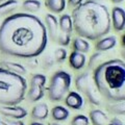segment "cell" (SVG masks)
Instances as JSON below:
<instances>
[{
  "label": "cell",
  "instance_id": "9",
  "mask_svg": "<svg viewBox=\"0 0 125 125\" xmlns=\"http://www.w3.org/2000/svg\"><path fill=\"white\" fill-rule=\"evenodd\" d=\"M112 26L116 31H122L125 29V10L121 6L113 7L111 13Z\"/></svg>",
  "mask_w": 125,
  "mask_h": 125
},
{
  "label": "cell",
  "instance_id": "32",
  "mask_svg": "<svg viewBox=\"0 0 125 125\" xmlns=\"http://www.w3.org/2000/svg\"><path fill=\"white\" fill-rule=\"evenodd\" d=\"M29 125H44L42 122H39V121H34V122H31Z\"/></svg>",
  "mask_w": 125,
  "mask_h": 125
},
{
  "label": "cell",
  "instance_id": "37",
  "mask_svg": "<svg viewBox=\"0 0 125 125\" xmlns=\"http://www.w3.org/2000/svg\"><path fill=\"white\" fill-rule=\"evenodd\" d=\"M3 1H4V0H0V3H1V2H3Z\"/></svg>",
  "mask_w": 125,
  "mask_h": 125
},
{
  "label": "cell",
  "instance_id": "6",
  "mask_svg": "<svg viewBox=\"0 0 125 125\" xmlns=\"http://www.w3.org/2000/svg\"><path fill=\"white\" fill-rule=\"evenodd\" d=\"M75 87L79 92H81L87 97L89 102L93 105H100L101 104V97L100 94L94 84L93 77L90 73L83 72L77 75L75 78Z\"/></svg>",
  "mask_w": 125,
  "mask_h": 125
},
{
  "label": "cell",
  "instance_id": "13",
  "mask_svg": "<svg viewBox=\"0 0 125 125\" xmlns=\"http://www.w3.org/2000/svg\"><path fill=\"white\" fill-rule=\"evenodd\" d=\"M89 120L91 121L93 125H106L108 122V117L101 109L95 108L90 112Z\"/></svg>",
  "mask_w": 125,
  "mask_h": 125
},
{
  "label": "cell",
  "instance_id": "1",
  "mask_svg": "<svg viewBox=\"0 0 125 125\" xmlns=\"http://www.w3.org/2000/svg\"><path fill=\"white\" fill-rule=\"evenodd\" d=\"M48 34L45 24L29 13L10 15L0 25V52L21 58H33L44 51Z\"/></svg>",
  "mask_w": 125,
  "mask_h": 125
},
{
  "label": "cell",
  "instance_id": "12",
  "mask_svg": "<svg viewBox=\"0 0 125 125\" xmlns=\"http://www.w3.org/2000/svg\"><path fill=\"white\" fill-rule=\"evenodd\" d=\"M69 65L74 70H80L84 67L85 62H87V57H85L84 53H80L77 51L71 52L69 56Z\"/></svg>",
  "mask_w": 125,
  "mask_h": 125
},
{
  "label": "cell",
  "instance_id": "20",
  "mask_svg": "<svg viewBox=\"0 0 125 125\" xmlns=\"http://www.w3.org/2000/svg\"><path fill=\"white\" fill-rule=\"evenodd\" d=\"M19 5L18 0H6L0 3V17L9 16L17 9Z\"/></svg>",
  "mask_w": 125,
  "mask_h": 125
},
{
  "label": "cell",
  "instance_id": "18",
  "mask_svg": "<svg viewBox=\"0 0 125 125\" xmlns=\"http://www.w3.org/2000/svg\"><path fill=\"white\" fill-rule=\"evenodd\" d=\"M72 48L74 51H77L80 53H85L90 50L91 45H90V43L88 42L87 39H83L81 37H76L75 39H73Z\"/></svg>",
  "mask_w": 125,
  "mask_h": 125
},
{
  "label": "cell",
  "instance_id": "21",
  "mask_svg": "<svg viewBox=\"0 0 125 125\" xmlns=\"http://www.w3.org/2000/svg\"><path fill=\"white\" fill-rule=\"evenodd\" d=\"M44 90L45 89L38 87V85H30L29 91L27 92L28 99L31 102H37V101H39L44 97Z\"/></svg>",
  "mask_w": 125,
  "mask_h": 125
},
{
  "label": "cell",
  "instance_id": "17",
  "mask_svg": "<svg viewBox=\"0 0 125 125\" xmlns=\"http://www.w3.org/2000/svg\"><path fill=\"white\" fill-rule=\"evenodd\" d=\"M66 1L67 0H45V5L53 15L61 14L66 9Z\"/></svg>",
  "mask_w": 125,
  "mask_h": 125
},
{
  "label": "cell",
  "instance_id": "22",
  "mask_svg": "<svg viewBox=\"0 0 125 125\" xmlns=\"http://www.w3.org/2000/svg\"><path fill=\"white\" fill-rule=\"evenodd\" d=\"M106 107L107 111L114 115H125V101L111 102Z\"/></svg>",
  "mask_w": 125,
  "mask_h": 125
},
{
  "label": "cell",
  "instance_id": "4",
  "mask_svg": "<svg viewBox=\"0 0 125 125\" xmlns=\"http://www.w3.org/2000/svg\"><path fill=\"white\" fill-rule=\"evenodd\" d=\"M26 93L24 77L0 67V105H18L24 100Z\"/></svg>",
  "mask_w": 125,
  "mask_h": 125
},
{
  "label": "cell",
  "instance_id": "31",
  "mask_svg": "<svg viewBox=\"0 0 125 125\" xmlns=\"http://www.w3.org/2000/svg\"><path fill=\"white\" fill-rule=\"evenodd\" d=\"M121 45H122V47L125 49V32L122 34V37H121Z\"/></svg>",
  "mask_w": 125,
  "mask_h": 125
},
{
  "label": "cell",
  "instance_id": "23",
  "mask_svg": "<svg viewBox=\"0 0 125 125\" xmlns=\"http://www.w3.org/2000/svg\"><path fill=\"white\" fill-rule=\"evenodd\" d=\"M41 1L40 0H24L22 3L23 10L28 13H36L41 9Z\"/></svg>",
  "mask_w": 125,
  "mask_h": 125
},
{
  "label": "cell",
  "instance_id": "11",
  "mask_svg": "<svg viewBox=\"0 0 125 125\" xmlns=\"http://www.w3.org/2000/svg\"><path fill=\"white\" fill-rule=\"evenodd\" d=\"M117 45V38L115 36H106L97 40L95 44V49L99 52L108 51Z\"/></svg>",
  "mask_w": 125,
  "mask_h": 125
},
{
  "label": "cell",
  "instance_id": "7",
  "mask_svg": "<svg viewBox=\"0 0 125 125\" xmlns=\"http://www.w3.org/2000/svg\"><path fill=\"white\" fill-rule=\"evenodd\" d=\"M45 23L47 27V34L51 38V40L55 41L61 46H68L71 41L69 33L62 31L58 26V20L53 14H46Z\"/></svg>",
  "mask_w": 125,
  "mask_h": 125
},
{
  "label": "cell",
  "instance_id": "28",
  "mask_svg": "<svg viewBox=\"0 0 125 125\" xmlns=\"http://www.w3.org/2000/svg\"><path fill=\"white\" fill-rule=\"evenodd\" d=\"M0 124L1 125H25L24 122H22L21 120H14V119H3L0 120Z\"/></svg>",
  "mask_w": 125,
  "mask_h": 125
},
{
  "label": "cell",
  "instance_id": "25",
  "mask_svg": "<svg viewBox=\"0 0 125 125\" xmlns=\"http://www.w3.org/2000/svg\"><path fill=\"white\" fill-rule=\"evenodd\" d=\"M101 57H102V54H101V52L96 51L95 53H93L91 55V57H90V60H89V67L91 69H95L97 66L100 65L99 61L101 60Z\"/></svg>",
  "mask_w": 125,
  "mask_h": 125
},
{
  "label": "cell",
  "instance_id": "3",
  "mask_svg": "<svg viewBox=\"0 0 125 125\" xmlns=\"http://www.w3.org/2000/svg\"><path fill=\"white\" fill-rule=\"evenodd\" d=\"M93 80L100 96L109 102L125 101V62L114 58L93 70Z\"/></svg>",
  "mask_w": 125,
  "mask_h": 125
},
{
  "label": "cell",
  "instance_id": "34",
  "mask_svg": "<svg viewBox=\"0 0 125 125\" xmlns=\"http://www.w3.org/2000/svg\"><path fill=\"white\" fill-rule=\"evenodd\" d=\"M121 54H122L123 58H125V50H123V51H122V53H121Z\"/></svg>",
  "mask_w": 125,
  "mask_h": 125
},
{
  "label": "cell",
  "instance_id": "33",
  "mask_svg": "<svg viewBox=\"0 0 125 125\" xmlns=\"http://www.w3.org/2000/svg\"><path fill=\"white\" fill-rule=\"evenodd\" d=\"M113 3H115V4H118V3H121L123 1V0H111Z\"/></svg>",
  "mask_w": 125,
  "mask_h": 125
},
{
  "label": "cell",
  "instance_id": "29",
  "mask_svg": "<svg viewBox=\"0 0 125 125\" xmlns=\"http://www.w3.org/2000/svg\"><path fill=\"white\" fill-rule=\"evenodd\" d=\"M106 125H124V123L118 118H113Z\"/></svg>",
  "mask_w": 125,
  "mask_h": 125
},
{
  "label": "cell",
  "instance_id": "2",
  "mask_svg": "<svg viewBox=\"0 0 125 125\" xmlns=\"http://www.w3.org/2000/svg\"><path fill=\"white\" fill-rule=\"evenodd\" d=\"M73 30L79 37L97 41L111 31V13L106 5L95 0H87L72 13Z\"/></svg>",
  "mask_w": 125,
  "mask_h": 125
},
{
  "label": "cell",
  "instance_id": "26",
  "mask_svg": "<svg viewBox=\"0 0 125 125\" xmlns=\"http://www.w3.org/2000/svg\"><path fill=\"white\" fill-rule=\"evenodd\" d=\"M89 124H90L89 117L84 115H76L75 117H73L71 121V125H89Z\"/></svg>",
  "mask_w": 125,
  "mask_h": 125
},
{
  "label": "cell",
  "instance_id": "8",
  "mask_svg": "<svg viewBox=\"0 0 125 125\" xmlns=\"http://www.w3.org/2000/svg\"><path fill=\"white\" fill-rule=\"evenodd\" d=\"M0 114L7 119L21 120L27 116V111L19 105H1Z\"/></svg>",
  "mask_w": 125,
  "mask_h": 125
},
{
  "label": "cell",
  "instance_id": "16",
  "mask_svg": "<svg viewBox=\"0 0 125 125\" xmlns=\"http://www.w3.org/2000/svg\"><path fill=\"white\" fill-rule=\"evenodd\" d=\"M58 26L62 31L66 33H71L73 31V20L72 17L68 14H62L58 19Z\"/></svg>",
  "mask_w": 125,
  "mask_h": 125
},
{
  "label": "cell",
  "instance_id": "15",
  "mask_svg": "<svg viewBox=\"0 0 125 125\" xmlns=\"http://www.w3.org/2000/svg\"><path fill=\"white\" fill-rule=\"evenodd\" d=\"M70 113L68 108H66L62 105H55L51 109V117L54 121L56 122H62V121H66L68 119Z\"/></svg>",
  "mask_w": 125,
  "mask_h": 125
},
{
  "label": "cell",
  "instance_id": "35",
  "mask_svg": "<svg viewBox=\"0 0 125 125\" xmlns=\"http://www.w3.org/2000/svg\"><path fill=\"white\" fill-rule=\"evenodd\" d=\"M51 125H62V124H60V123H52Z\"/></svg>",
  "mask_w": 125,
  "mask_h": 125
},
{
  "label": "cell",
  "instance_id": "36",
  "mask_svg": "<svg viewBox=\"0 0 125 125\" xmlns=\"http://www.w3.org/2000/svg\"><path fill=\"white\" fill-rule=\"evenodd\" d=\"M95 1H97V2H100V1H104V0H95Z\"/></svg>",
  "mask_w": 125,
  "mask_h": 125
},
{
  "label": "cell",
  "instance_id": "19",
  "mask_svg": "<svg viewBox=\"0 0 125 125\" xmlns=\"http://www.w3.org/2000/svg\"><path fill=\"white\" fill-rule=\"evenodd\" d=\"M1 66H2V68L9 70L10 72H14L16 74H19V75H22V76L27 73V70L25 69L24 66H22L21 64H18V62H15L4 61L1 62Z\"/></svg>",
  "mask_w": 125,
  "mask_h": 125
},
{
  "label": "cell",
  "instance_id": "14",
  "mask_svg": "<svg viewBox=\"0 0 125 125\" xmlns=\"http://www.w3.org/2000/svg\"><path fill=\"white\" fill-rule=\"evenodd\" d=\"M49 115V108L46 103H38L34 105L32 111H31V118L37 121H43L47 119Z\"/></svg>",
  "mask_w": 125,
  "mask_h": 125
},
{
  "label": "cell",
  "instance_id": "30",
  "mask_svg": "<svg viewBox=\"0 0 125 125\" xmlns=\"http://www.w3.org/2000/svg\"><path fill=\"white\" fill-rule=\"evenodd\" d=\"M83 1H84V0H68V3H69L70 6L76 7V6H78L79 4H81Z\"/></svg>",
  "mask_w": 125,
  "mask_h": 125
},
{
  "label": "cell",
  "instance_id": "27",
  "mask_svg": "<svg viewBox=\"0 0 125 125\" xmlns=\"http://www.w3.org/2000/svg\"><path fill=\"white\" fill-rule=\"evenodd\" d=\"M67 56H68V53H67V50L65 48H57L55 51H54V58L57 62H64L66 60H67Z\"/></svg>",
  "mask_w": 125,
  "mask_h": 125
},
{
  "label": "cell",
  "instance_id": "5",
  "mask_svg": "<svg viewBox=\"0 0 125 125\" xmlns=\"http://www.w3.org/2000/svg\"><path fill=\"white\" fill-rule=\"evenodd\" d=\"M71 83L72 77L68 72L64 71V70H58V71L54 72L50 78L49 87L47 88L50 101L52 102L62 101L69 93Z\"/></svg>",
  "mask_w": 125,
  "mask_h": 125
},
{
  "label": "cell",
  "instance_id": "10",
  "mask_svg": "<svg viewBox=\"0 0 125 125\" xmlns=\"http://www.w3.org/2000/svg\"><path fill=\"white\" fill-rule=\"evenodd\" d=\"M65 103L69 108L72 109H81L83 106V97L78 92L71 91L66 95L65 97Z\"/></svg>",
  "mask_w": 125,
  "mask_h": 125
},
{
  "label": "cell",
  "instance_id": "24",
  "mask_svg": "<svg viewBox=\"0 0 125 125\" xmlns=\"http://www.w3.org/2000/svg\"><path fill=\"white\" fill-rule=\"evenodd\" d=\"M46 76L42 73H37L33 74L32 77L30 79V85H38L43 89H45V84H46Z\"/></svg>",
  "mask_w": 125,
  "mask_h": 125
},
{
  "label": "cell",
  "instance_id": "38",
  "mask_svg": "<svg viewBox=\"0 0 125 125\" xmlns=\"http://www.w3.org/2000/svg\"><path fill=\"white\" fill-rule=\"evenodd\" d=\"M0 125H1V124H0Z\"/></svg>",
  "mask_w": 125,
  "mask_h": 125
}]
</instances>
